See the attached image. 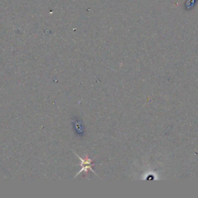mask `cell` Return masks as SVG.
Returning a JSON list of instances; mask_svg holds the SVG:
<instances>
[{
  "instance_id": "6da1fadb",
  "label": "cell",
  "mask_w": 198,
  "mask_h": 198,
  "mask_svg": "<svg viewBox=\"0 0 198 198\" xmlns=\"http://www.w3.org/2000/svg\"><path fill=\"white\" fill-rule=\"evenodd\" d=\"M76 156H77V157L80 159V160H81V170H80V171H79L78 173L76 174L75 177H77V176H78L81 173H82V172H85V173H88V170L92 171L93 173L95 174V175L98 176L96 173H95V172H94V170L92 169V166L94 165V163H92V160H91V159H89L88 156H86V158H85V159H82V158L80 157V156H79L78 155H77V154H76Z\"/></svg>"
}]
</instances>
